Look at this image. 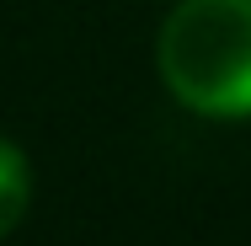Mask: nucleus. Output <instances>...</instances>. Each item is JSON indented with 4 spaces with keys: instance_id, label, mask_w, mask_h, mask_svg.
Instances as JSON below:
<instances>
[{
    "instance_id": "obj_1",
    "label": "nucleus",
    "mask_w": 251,
    "mask_h": 246,
    "mask_svg": "<svg viewBox=\"0 0 251 246\" xmlns=\"http://www.w3.org/2000/svg\"><path fill=\"white\" fill-rule=\"evenodd\" d=\"M155 64L166 91L214 123L251 118V0H176L160 22Z\"/></svg>"
},
{
    "instance_id": "obj_2",
    "label": "nucleus",
    "mask_w": 251,
    "mask_h": 246,
    "mask_svg": "<svg viewBox=\"0 0 251 246\" xmlns=\"http://www.w3.org/2000/svg\"><path fill=\"white\" fill-rule=\"evenodd\" d=\"M27 203H32V166H27V150L0 134V241L27 219Z\"/></svg>"
}]
</instances>
